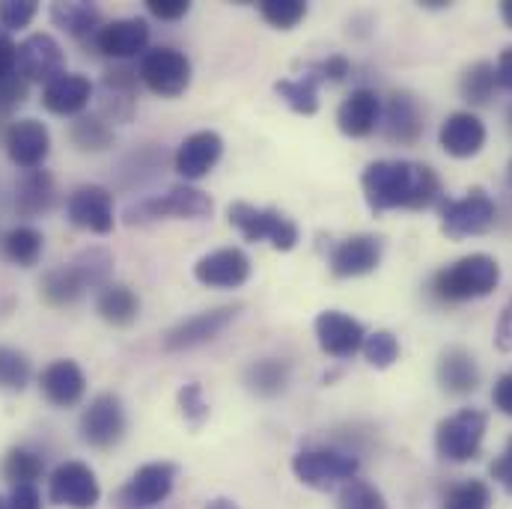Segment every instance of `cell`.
I'll return each instance as SVG.
<instances>
[{"instance_id": "1", "label": "cell", "mask_w": 512, "mask_h": 509, "mask_svg": "<svg viewBox=\"0 0 512 509\" xmlns=\"http://www.w3.org/2000/svg\"><path fill=\"white\" fill-rule=\"evenodd\" d=\"M364 200L367 206L382 215L390 209H408L420 212L441 200V179L432 167L417 161H396L384 158L367 164L361 176Z\"/></svg>"}, {"instance_id": "2", "label": "cell", "mask_w": 512, "mask_h": 509, "mask_svg": "<svg viewBox=\"0 0 512 509\" xmlns=\"http://www.w3.org/2000/svg\"><path fill=\"white\" fill-rule=\"evenodd\" d=\"M498 283H501L498 259L489 254H471L441 268L432 280V292L441 301L459 304V301H474V298L492 295Z\"/></svg>"}, {"instance_id": "3", "label": "cell", "mask_w": 512, "mask_h": 509, "mask_svg": "<svg viewBox=\"0 0 512 509\" xmlns=\"http://www.w3.org/2000/svg\"><path fill=\"white\" fill-rule=\"evenodd\" d=\"M212 212V200L209 194H203L194 185H173L158 197L140 200L126 209V224H152V221H164V218H185V221H197L206 218Z\"/></svg>"}, {"instance_id": "4", "label": "cell", "mask_w": 512, "mask_h": 509, "mask_svg": "<svg viewBox=\"0 0 512 509\" xmlns=\"http://www.w3.org/2000/svg\"><path fill=\"white\" fill-rule=\"evenodd\" d=\"M489 429V417L480 408H462L456 414H450L447 420L438 423L435 429V450L444 462H471L477 459L483 438Z\"/></svg>"}, {"instance_id": "5", "label": "cell", "mask_w": 512, "mask_h": 509, "mask_svg": "<svg viewBox=\"0 0 512 509\" xmlns=\"http://www.w3.org/2000/svg\"><path fill=\"white\" fill-rule=\"evenodd\" d=\"M498 218V206L489 197L486 188H471L465 197L459 200H447L441 206V233L447 239H471V236H483L495 227Z\"/></svg>"}, {"instance_id": "6", "label": "cell", "mask_w": 512, "mask_h": 509, "mask_svg": "<svg viewBox=\"0 0 512 509\" xmlns=\"http://www.w3.org/2000/svg\"><path fill=\"white\" fill-rule=\"evenodd\" d=\"M358 468L361 462L343 450H301L292 459V474L298 477V483L316 492H331L337 486H346L349 480L358 477Z\"/></svg>"}, {"instance_id": "7", "label": "cell", "mask_w": 512, "mask_h": 509, "mask_svg": "<svg viewBox=\"0 0 512 509\" xmlns=\"http://www.w3.org/2000/svg\"><path fill=\"white\" fill-rule=\"evenodd\" d=\"M230 224L248 242H271L274 251H292L298 245V227L277 209H256L251 203L230 206Z\"/></svg>"}, {"instance_id": "8", "label": "cell", "mask_w": 512, "mask_h": 509, "mask_svg": "<svg viewBox=\"0 0 512 509\" xmlns=\"http://www.w3.org/2000/svg\"><path fill=\"white\" fill-rule=\"evenodd\" d=\"M140 81L161 99H176L191 87V60L176 48H149L140 57Z\"/></svg>"}, {"instance_id": "9", "label": "cell", "mask_w": 512, "mask_h": 509, "mask_svg": "<svg viewBox=\"0 0 512 509\" xmlns=\"http://www.w3.org/2000/svg\"><path fill=\"white\" fill-rule=\"evenodd\" d=\"M126 408L117 393H99L81 414V438L96 450H111L126 435Z\"/></svg>"}, {"instance_id": "10", "label": "cell", "mask_w": 512, "mask_h": 509, "mask_svg": "<svg viewBox=\"0 0 512 509\" xmlns=\"http://www.w3.org/2000/svg\"><path fill=\"white\" fill-rule=\"evenodd\" d=\"M239 313H242V304H224V307H212V310L194 313V316H188L185 322H179L176 328L167 331L164 349L167 352H191L197 346H206L221 331H227L236 322Z\"/></svg>"}, {"instance_id": "11", "label": "cell", "mask_w": 512, "mask_h": 509, "mask_svg": "<svg viewBox=\"0 0 512 509\" xmlns=\"http://www.w3.org/2000/svg\"><path fill=\"white\" fill-rule=\"evenodd\" d=\"M176 483V465L173 462H149L137 468L128 483L117 492L120 509H152L164 504Z\"/></svg>"}, {"instance_id": "12", "label": "cell", "mask_w": 512, "mask_h": 509, "mask_svg": "<svg viewBox=\"0 0 512 509\" xmlns=\"http://www.w3.org/2000/svg\"><path fill=\"white\" fill-rule=\"evenodd\" d=\"M15 72L27 84H51L54 78L66 75V51L48 33H33L18 45V66Z\"/></svg>"}, {"instance_id": "13", "label": "cell", "mask_w": 512, "mask_h": 509, "mask_svg": "<svg viewBox=\"0 0 512 509\" xmlns=\"http://www.w3.org/2000/svg\"><path fill=\"white\" fill-rule=\"evenodd\" d=\"M51 504L69 509H93L102 498L99 480L90 465L84 462H63L48 480Z\"/></svg>"}, {"instance_id": "14", "label": "cell", "mask_w": 512, "mask_h": 509, "mask_svg": "<svg viewBox=\"0 0 512 509\" xmlns=\"http://www.w3.org/2000/svg\"><path fill=\"white\" fill-rule=\"evenodd\" d=\"M66 215L78 230L108 236L114 230V194L105 185H81L69 194Z\"/></svg>"}, {"instance_id": "15", "label": "cell", "mask_w": 512, "mask_h": 509, "mask_svg": "<svg viewBox=\"0 0 512 509\" xmlns=\"http://www.w3.org/2000/svg\"><path fill=\"white\" fill-rule=\"evenodd\" d=\"M316 340L319 349L331 358H352L355 352H361L367 331L358 319H352L349 313L340 310H325L316 316Z\"/></svg>"}, {"instance_id": "16", "label": "cell", "mask_w": 512, "mask_h": 509, "mask_svg": "<svg viewBox=\"0 0 512 509\" xmlns=\"http://www.w3.org/2000/svg\"><path fill=\"white\" fill-rule=\"evenodd\" d=\"M48 152H51V131L45 128V123L24 117L6 128V155L24 173L39 170L45 164Z\"/></svg>"}, {"instance_id": "17", "label": "cell", "mask_w": 512, "mask_h": 509, "mask_svg": "<svg viewBox=\"0 0 512 509\" xmlns=\"http://www.w3.org/2000/svg\"><path fill=\"white\" fill-rule=\"evenodd\" d=\"M221 155H224V137L218 131H194L179 143L173 164L185 182H197L206 173H212Z\"/></svg>"}, {"instance_id": "18", "label": "cell", "mask_w": 512, "mask_h": 509, "mask_svg": "<svg viewBox=\"0 0 512 509\" xmlns=\"http://www.w3.org/2000/svg\"><path fill=\"white\" fill-rule=\"evenodd\" d=\"M384 254L382 236H370V233H358L343 239L334 251H331V271L334 277H364L373 274L379 268Z\"/></svg>"}, {"instance_id": "19", "label": "cell", "mask_w": 512, "mask_h": 509, "mask_svg": "<svg viewBox=\"0 0 512 509\" xmlns=\"http://www.w3.org/2000/svg\"><path fill=\"white\" fill-rule=\"evenodd\" d=\"M194 277L212 289H236V286L248 283L251 259L242 248H221V251H212V254L197 259Z\"/></svg>"}, {"instance_id": "20", "label": "cell", "mask_w": 512, "mask_h": 509, "mask_svg": "<svg viewBox=\"0 0 512 509\" xmlns=\"http://www.w3.org/2000/svg\"><path fill=\"white\" fill-rule=\"evenodd\" d=\"M423 117H426V114H423L417 96H411V93H405V90L390 93L387 108H384L382 114L384 137L393 140V143H399V146L417 143L420 134H423V128H426Z\"/></svg>"}, {"instance_id": "21", "label": "cell", "mask_w": 512, "mask_h": 509, "mask_svg": "<svg viewBox=\"0 0 512 509\" xmlns=\"http://www.w3.org/2000/svg\"><path fill=\"white\" fill-rule=\"evenodd\" d=\"M93 42L105 57H114V60H131L137 54L143 57L149 45V24L143 18H117V21L102 24Z\"/></svg>"}, {"instance_id": "22", "label": "cell", "mask_w": 512, "mask_h": 509, "mask_svg": "<svg viewBox=\"0 0 512 509\" xmlns=\"http://www.w3.org/2000/svg\"><path fill=\"white\" fill-rule=\"evenodd\" d=\"M39 387H42V396L57 405V408H72L84 399V390H87V376L84 370L69 361V358H60V361H51L42 376H39Z\"/></svg>"}, {"instance_id": "23", "label": "cell", "mask_w": 512, "mask_h": 509, "mask_svg": "<svg viewBox=\"0 0 512 509\" xmlns=\"http://www.w3.org/2000/svg\"><path fill=\"white\" fill-rule=\"evenodd\" d=\"M137 72L126 66H114L102 78V120L105 123H128L137 105Z\"/></svg>"}, {"instance_id": "24", "label": "cell", "mask_w": 512, "mask_h": 509, "mask_svg": "<svg viewBox=\"0 0 512 509\" xmlns=\"http://www.w3.org/2000/svg\"><path fill=\"white\" fill-rule=\"evenodd\" d=\"M90 99H93V84L87 75H78V72H66V75L54 78L51 84H45V90H42L45 111H51L57 117L84 114Z\"/></svg>"}, {"instance_id": "25", "label": "cell", "mask_w": 512, "mask_h": 509, "mask_svg": "<svg viewBox=\"0 0 512 509\" xmlns=\"http://www.w3.org/2000/svg\"><path fill=\"white\" fill-rule=\"evenodd\" d=\"M438 143L453 158H474L486 146V126L471 111H456L444 120L438 131Z\"/></svg>"}, {"instance_id": "26", "label": "cell", "mask_w": 512, "mask_h": 509, "mask_svg": "<svg viewBox=\"0 0 512 509\" xmlns=\"http://www.w3.org/2000/svg\"><path fill=\"white\" fill-rule=\"evenodd\" d=\"M379 123H382V99L367 87L352 90L337 111V126L346 137H367L376 131Z\"/></svg>"}, {"instance_id": "27", "label": "cell", "mask_w": 512, "mask_h": 509, "mask_svg": "<svg viewBox=\"0 0 512 509\" xmlns=\"http://www.w3.org/2000/svg\"><path fill=\"white\" fill-rule=\"evenodd\" d=\"M438 382L447 393H456V396L474 393L480 387V367L474 355L465 352L462 346H450L438 361Z\"/></svg>"}, {"instance_id": "28", "label": "cell", "mask_w": 512, "mask_h": 509, "mask_svg": "<svg viewBox=\"0 0 512 509\" xmlns=\"http://www.w3.org/2000/svg\"><path fill=\"white\" fill-rule=\"evenodd\" d=\"M57 200V188L48 170H27L15 185V209L21 218H36L48 212Z\"/></svg>"}, {"instance_id": "29", "label": "cell", "mask_w": 512, "mask_h": 509, "mask_svg": "<svg viewBox=\"0 0 512 509\" xmlns=\"http://www.w3.org/2000/svg\"><path fill=\"white\" fill-rule=\"evenodd\" d=\"M51 21L75 39H96L102 30V12L87 0L51 3Z\"/></svg>"}, {"instance_id": "30", "label": "cell", "mask_w": 512, "mask_h": 509, "mask_svg": "<svg viewBox=\"0 0 512 509\" xmlns=\"http://www.w3.org/2000/svg\"><path fill=\"white\" fill-rule=\"evenodd\" d=\"M96 310H99V316L108 325L128 328L137 319V313H140V298L128 286H123V283H108L99 292V298H96Z\"/></svg>"}, {"instance_id": "31", "label": "cell", "mask_w": 512, "mask_h": 509, "mask_svg": "<svg viewBox=\"0 0 512 509\" xmlns=\"http://www.w3.org/2000/svg\"><path fill=\"white\" fill-rule=\"evenodd\" d=\"M39 292L51 307H69L87 292V286H84L81 274L75 271V265L69 262V265H57V268L45 271V277L39 283Z\"/></svg>"}, {"instance_id": "32", "label": "cell", "mask_w": 512, "mask_h": 509, "mask_svg": "<svg viewBox=\"0 0 512 509\" xmlns=\"http://www.w3.org/2000/svg\"><path fill=\"white\" fill-rule=\"evenodd\" d=\"M319 84H322V78H319L313 69H307V75H301V78L277 81V84H274V93H277L295 114L313 117V114L319 111Z\"/></svg>"}, {"instance_id": "33", "label": "cell", "mask_w": 512, "mask_h": 509, "mask_svg": "<svg viewBox=\"0 0 512 509\" xmlns=\"http://www.w3.org/2000/svg\"><path fill=\"white\" fill-rule=\"evenodd\" d=\"M45 248V239L36 227H12L0 236V254L3 259H9L12 265H21V268H30L39 262Z\"/></svg>"}, {"instance_id": "34", "label": "cell", "mask_w": 512, "mask_h": 509, "mask_svg": "<svg viewBox=\"0 0 512 509\" xmlns=\"http://www.w3.org/2000/svg\"><path fill=\"white\" fill-rule=\"evenodd\" d=\"M498 87H501V84H498V69H495V63H489V60H480V63L468 66V69L462 72V78H459V93H462V99H465L468 105H474V108L489 105V102L495 99Z\"/></svg>"}, {"instance_id": "35", "label": "cell", "mask_w": 512, "mask_h": 509, "mask_svg": "<svg viewBox=\"0 0 512 509\" xmlns=\"http://www.w3.org/2000/svg\"><path fill=\"white\" fill-rule=\"evenodd\" d=\"M42 474H45V459L27 447H12L3 456L0 477L9 486H36V480H42Z\"/></svg>"}, {"instance_id": "36", "label": "cell", "mask_w": 512, "mask_h": 509, "mask_svg": "<svg viewBox=\"0 0 512 509\" xmlns=\"http://www.w3.org/2000/svg\"><path fill=\"white\" fill-rule=\"evenodd\" d=\"M69 140L81 149V152H105L108 146H114V128L108 126L99 114H81L72 128H69Z\"/></svg>"}, {"instance_id": "37", "label": "cell", "mask_w": 512, "mask_h": 509, "mask_svg": "<svg viewBox=\"0 0 512 509\" xmlns=\"http://www.w3.org/2000/svg\"><path fill=\"white\" fill-rule=\"evenodd\" d=\"M245 382L256 396H277L289 384V364L280 358H262L248 367Z\"/></svg>"}, {"instance_id": "38", "label": "cell", "mask_w": 512, "mask_h": 509, "mask_svg": "<svg viewBox=\"0 0 512 509\" xmlns=\"http://www.w3.org/2000/svg\"><path fill=\"white\" fill-rule=\"evenodd\" d=\"M75 271L81 274L87 289H105L114 277V256L108 254L105 248H87L72 259Z\"/></svg>"}, {"instance_id": "39", "label": "cell", "mask_w": 512, "mask_h": 509, "mask_svg": "<svg viewBox=\"0 0 512 509\" xmlns=\"http://www.w3.org/2000/svg\"><path fill=\"white\" fill-rule=\"evenodd\" d=\"M441 509H492V489L483 480H465L444 495Z\"/></svg>"}, {"instance_id": "40", "label": "cell", "mask_w": 512, "mask_h": 509, "mask_svg": "<svg viewBox=\"0 0 512 509\" xmlns=\"http://www.w3.org/2000/svg\"><path fill=\"white\" fill-rule=\"evenodd\" d=\"M33 379V367L27 355L18 349L0 346V390H24Z\"/></svg>"}, {"instance_id": "41", "label": "cell", "mask_w": 512, "mask_h": 509, "mask_svg": "<svg viewBox=\"0 0 512 509\" xmlns=\"http://www.w3.org/2000/svg\"><path fill=\"white\" fill-rule=\"evenodd\" d=\"M361 352H364L370 367L387 370V367H393L399 361V340L390 331H373V334H367Z\"/></svg>"}, {"instance_id": "42", "label": "cell", "mask_w": 512, "mask_h": 509, "mask_svg": "<svg viewBox=\"0 0 512 509\" xmlns=\"http://www.w3.org/2000/svg\"><path fill=\"white\" fill-rule=\"evenodd\" d=\"M259 12H262V18H265L271 27L292 30L295 24L304 21L307 3H304V0H262V3H259Z\"/></svg>"}, {"instance_id": "43", "label": "cell", "mask_w": 512, "mask_h": 509, "mask_svg": "<svg viewBox=\"0 0 512 509\" xmlns=\"http://www.w3.org/2000/svg\"><path fill=\"white\" fill-rule=\"evenodd\" d=\"M340 509H387V504L373 483L355 477L340 489Z\"/></svg>"}, {"instance_id": "44", "label": "cell", "mask_w": 512, "mask_h": 509, "mask_svg": "<svg viewBox=\"0 0 512 509\" xmlns=\"http://www.w3.org/2000/svg\"><path fill=\"white\" fill-rule=\"evenodd\" d=\"M36 12H39L36 0H0V30L9 33L27 27L36 18Z\"/></svg>"}, {"instance_id": "45", "label": "cell", "mask_w": 512, "mask_h": 509, "mask_svg": "<svg viewBox=\"0 0 512 509\" xmlns=\"http://www.w3.org/2000/svg\"><path fill=\"white\" fill-rule=\"evenodd\" d=\"M179 411H182V417L191 426H200L209 417V402L203 399V387L200 384L191 382L179 390Z\"/></svg>"}, {"instance_id": "46", "label": "cell", "mask_w": 512, "mask_h": 509, "mask_svg": "<svg viewBox=\"0 0 512 509\" xmlns=\"http://www.w3.org/2000/svg\"><path fill=\"white\" fill-rule=\"evenodd\" d=\"M27 90H30V84H27L18 72L9 75V78H3V81H0V111L9 114V111H15L18 105H24V102H27Z\"/></svg>"}, {"instance_id": "47", "label": "cell", "mask_w": 512, "mask_h": 509, "mask_svg": "<svg viewBox=\"0 0 512 509\" xmlns=\"http://www.w3.org/2000/svg\"><path fill=\"white\" fill-rule=\"evenodd\" d=\"M310 69H313L322 81H346V78L352 75V63H349L343 54H331L328 60L313 63Z\"/></svg>"}, {"instance_id": "48", "label": "cell", "mask_w": 512, "mask_h": 509, "mask_svg": "<svg viewBox=\"0 0 512 509\" xmlns=\"http://www.w3.org/2000/svg\"><path fill=\"white\" fill-rule=\"evenodd\" d=\"M146 9L161 21H179L182 15L191 12V3L188 0H146Z\"/></svg>"}, {"instance_id": "49", "label": "cell", "mask_w": 512, "mask_h": 509, "mask_svg": "<svg viewBox=\"0 0 512 509\" xmlns=\"http://www.w3.org/2000/svg\"><path fill=\"white\" fill-rule=\"evenodd\" d=\"M6 507L9 509H42V495L36 486H12V492L6 495Z\"/></svg>"}, {"instance_id": "50", "label": "cell", "mask_w": 512, "mask_h": 509, "mask_svg": "<svg viewBox=\"0 0 512 509\" xmlns=\"http://www.w3.org/2000/svg\"><path fill=\"white\" fill-rule=\"evenodd\" d=\"M489 474H492V480H498V483L512 495V438L507 441L504 453L489 465Z\"/></svg>"}, {"instance_id": "51", "label": "cell", "mask_w": 512, "mask_h": 509, "mask_svg": "<svg viewBox=\"0 0 512 509\" xmlns=\"http://www.w3.org/2000/svg\"><path fill=\"white\" fill-rule=\"evenodd\" d=\"M15 66H18V45L9 39V33L0 30V81L15 75Z\"/></svg>"}, {"instance_id": "52", "label": "cell", "mask_w": 512, "mask_h": 509, "mask_svg": "<svg viewBox=\"0 0 512 509\" xmlns=\"http://www.w3.org/2000/svg\"><path fill=\"white\" fill-rule=\"evenodd\" d=\"M492 402L501 414L512 417V373H504L498 382H495V390H492Z\"/></svg>"}, {"instance_id": "53", "label": "cell", "mask_w": 512, "mask_h": 509, "mask_svg": "<svg viewBox=\"0 0 512 509\" xmlns=\"http://www.w3.org/2000/svg\"><path fill=\"white\" fill-rule=\"evenodd\" d=\"M495 346L498 352H512V301L501 310V319L495 328Z\"/></svg>"}, {"instance_id": "54", "label": "cell", "mask_w": 512, "mask_h": 509, "mask_svg": "<svg viewBox=\"0 0 512 509\" xmlns=\"http://www.w3.org/2000/svg\"><path fill=\"white\" fill-rule=\"evenodd\" d=\"M498 84L501 87H507V90H512V45L510 48H504L501 51V57H498Z\"/></svg>"}, {"instance_id": "55", "label": "cell", "mask_w": 512, "mask_h": 509, "mask_svg": "<svg viewBox=\"0 0 512 509\" xmlns=\"http://www.w3.org/2000/svg\"><path fill=\"white\" fill-rule=\"evenodd\" d=\"M206 509H239L233 501H227V498H215V501H209Z\"/></svg>"}, {"instance_id": "56", "label": "cell", "mask_w": 512, "mask_h": 509, "mask_svg": "<svg viewBox=\"0 0 512 509\" xmlns=\"http://www.w3.org/2000/svg\"><path fill=\"white\" fill-rule=\"evenodd\" d=\"M501 18H504V24L512 30V0H504V3H501Z\"/></svg>"}, {"instance_id": "57", "label": "cell", "mask_w": 512, "mask_h": 509, "mask_svg": "<svg viewBox=\"0 0 512 509\" xmlns=\"http://www.w3.org/2000/svg\"><path fill=\"white\" fill-rule=\"evenodd\" d=\"M0 509H9L6 507V498H3V495H0Z\"/></svg>"}, {"instance_id": "58", "label": "cell", "mask_w": 512, "mask_h": 509, "mask_svg": "<svg viewBox=\"0 0 512 509\" xmlns=\"http://www.w3.org/2000/svg\"><path fill=\"white\" fill-rule=\"evenodd\" d=\"M507 179H510V188H512V161H510V170H507Z\"/></svg>"}]
</instances>
